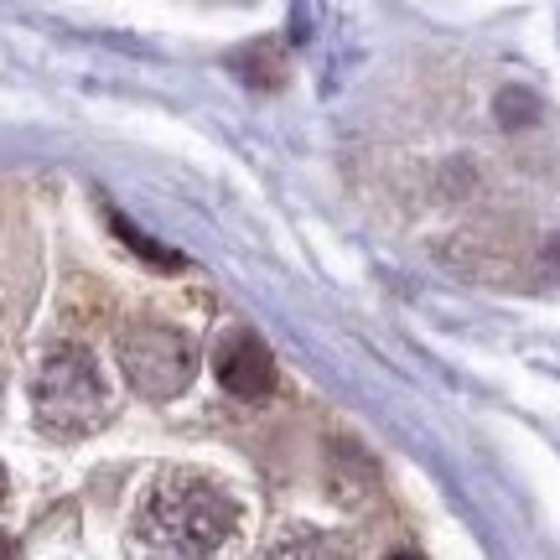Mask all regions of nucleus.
Instances as JSON below:
<instances>
[{
    "label": "nucleus",
    "mask_w": 560,
    "mask_h": 560,
    "mask_svg": "<svg viewBox=\"0 0 560 560\" xmlns=\"http://www.w3.org/2000/svg\"><path fill=\"white\" fill-rule=\"evenodd\" d=\"M240 540V503L213 478L166 467L151 478L130 514L136 560H223Z\"/></svg>",
    "instance_id": "f257e3e1"
},
{
    "label": "nucleus",
    "mask_w": 560,
    "mask_h": 560,
    "mask_svg": "<svg viewBox=\"0 0 560 560\" xmlns=\"http://www.w3.org/2000/svg\"><path fill=\"white\" fill-rule=\"evenodd\" d=\"M32 416L47 436L79 441L109 420V384L83 342H52L32 374Z\"/></svg>",
    "instance_id": "f03ea898"
},
{
    "label": "nucleus",
    "mask_w": 560,
    "mask_h": 560,
    "mask_svg": "<svg viewBox=\"0 0 560 560\" xmlns=\"http://www.w3.org/2000/svg\"><path fill=\"white\" fill-rule=\"evenodd\" d=\"M120 369L145 400H177L198 374L192 338L166 327V322H136L120 332Z\"/></svg>",
    "instance_id": "7ed1b4c3"
},
{
    "label": "nucleus",
    "mask_w": 560,
    "mask_h": 560,
    "mask_svg": "<svg viewBox=\"0 0 560 560\" xmlns=\"http://www.w3.org/2000/svg\"><path fill=\"white\" fill-rule=\"evenodd\" d=\"M213 369H219V384L234 395V400L260 405L276 395V359L255 332H229L213 353Z\"/></svg>",
    "instance_id": "20e7f679"
},
{
    "label": "nucleus",
    "mask_w": 560,
    "mask_h": 560,
    "mask_svg": "<svg viewBox=\"0 0 560 560\" xmlns=\"http://www.w3.org/2000/svg\"><path fill=\"white\" fill-rule=\"evenodd\" d=\"M270 560H359V550H353V540L327 535V529H285L270 545Z\"/></svg>",
    "instance_id": "39448f33"
},
{
    "label": "nucleus",
    "mask_w": 560,
    "mask_h": 560,
    "mask_svg": "<svg viewBox=\"0 0 560 560\" xmlns=\"http://www.w3.org/2000/svg\"><path fill=\"white\" fill-rule=\"evenodd\" d=\"M115 229H120V240L125 244H136L140 255H145V260H161V265H177V255H166V249H156V244L151 240H140V229H130V223L120 219V213H115Z\"/></svg>",
    "instance_id": "423d86ee"
},
{
    "label": "nucleus",
    "mask_w": 560,
    "mask_h": 560,
    "mask_svg": "<svg viewBox=\"0 0 560 560\" xmlns=\"http://www.w3.org/2000/svg\"><path fill=\"white\" fill-rule=\"evenodd\" d=\"M389 560H420V556H410V550H395V556H389Z\"/></svg>",
    "instance_id": "0eeeda50"
},
{
    "label": "nucleus",
    "mask_w": 560,
    "mask_h": 560,
    "mask_svg": "<svg viewBox=\"0 0 560 560\" xmlns=\"http://www.w3.org/2000/svg\"><path fill=\"white\" fill-rule=\"evenodd\" d=\"M5 556H11V545H5V535H0V560H5Z\"/></svg>",
    "instance_id": "6e6552de"
}]
</instances>
